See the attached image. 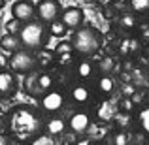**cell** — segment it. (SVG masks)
<instances>
[{"label": "cell", "instance_id": "cell-15", "mask_svg": "<svg viewBox=\"0 0 149 145\" xmlns=\"http://www.w3.org/2000/svg\"><path fill=\"white\" fill-rule=\"evenodd\" d=\"M55 79L49 72H40L38 74V89H40V94H45V92L53 91Z\"/></svg>", "mask_w": 149, "mask_h": 145}, {"label": "cell", "instance_id": "cell-25", "mask_svg": "<svg viewBox=\"0 0 149 145\" xmlns=\"http://www.w3.org/2000/svg\"><path fill=\"white\" fill-rule=\"evenodd\" d=\"M113 68H115V62H113L111 57H104V58L98 62V70H100L102 76H109Z\"/></svg>", "mask_w": 149, "mask_h": 145}, {"label": "cell", "instance_id": "cell-5", "mask_svg": "<svg viewBox=\"0 0 149 145\" xmlns=\"http://www.w3.org/2000/svg\"><path fill=\"white\" fill-rule=\"evenodd\" d=\"M36 13H38V19L45 25H51L53 21H57L61 17V4L58 0H40L36 4Z\"/></svg>", "mask_w": 149, "mask_h": 145}, {"label": "cell", "instance_id": "cell-26", "mask_svg": "<svg viewBox=\"0 0 149 145\" xmlns=\"http://www.w3.org/2000/svg\"><path fill=\"white\" fill-rule=\"evenodd\" d=\"M138 123H140V126H142V130L146 132V134H149V108H143L142 111H140Z\"/></svg>", "mask_w": 149, "mask_h": 145}, {"label": "cell", "instance_id": "cell-22", "mask_svg": "<svg viewBox=\"0 0 149 145\" xmlns=\"http://www.w3.org/2000/svg\"><path fill=\"white\" fill-rule=\"evenodd\" d=\"M128 6L134 13H147L149 11V0H128Z\"/></svg>", "mask_w": 149, "mask_h": 145}, {"label": "cell", "instance_id": "cell-14", "mask_svg": "<svg viewBox=\"0 0 149 145\" xmlns=\"http://www.w3.org/2000/svg\"><path fill=\"white\" fill-rule=\"evenodd\" d=\"M96 89H98V92L102 96H111L113 91H115V81H113L111 76H102L98 79V83H96Z\"/></svg>", "mask_w": 149, "mask_h": 145}, {"label": "cell", "instance_id": "cell-16", "mask_svg": "<svg viewBox=\"0 0 149 145\" xmlns=\"http://www.w3.org/2000/svg\"><path fill=\"white\" fill-rule=\"evenodd\" d=\"M93 74H95V66H93V62H91V60H81L79 64H77V68H76V76L79 77L81 81L91 79Z\"/></svg>", "mask_w": 149, "mask_h": 145}, {"label": "cell", "instance_id": "cell-27", "mask_svg": "<svg viewBox=\"0 0 149 145\" xmlns=\"http://www.w3.org/2000/svg\"><path fill=\"white\" fill-rule=\"evenodd\" d=\"M23 25H25V23H21L19 19H11V21L6 23V32H10V34H19V32H21V28H23Z\"/></svg>", "mask_w": 149, "mask_h": 145}, {"label": "cell", "instance_id": "cell-19", "mask_svg": "<svg viewBox=\"0 0 149 145\" xmlns=\"http://www.w3.org/2000/svg\"><path fill=\"white\" fill-rule=\"evenodd\" d=\"M119 25L123 26L125 30H134L138 26V19H136L134 13H123L119 17Z\"/></svg>", "mask_w": 149, "mask_h": 145}, {"label": "cell", "instance_id": "cell-10", "mask_svg": "<svg viewBox=\"0 0 149 145\" xmlns=\"http://www.w3.org/2000/svg\"><path fill=\"white\" fill-rule=\"evenodd\" d=\"M15 91H17L15 76L10 72V70H2V72H0V92H2V96L10 98Z\"/></svg>", "mask_w": 149, "mask_h": 145}, {"label": "cell", "instance_id": "cell-4", "mask_svg": "<svg viewBox=\"0 0 149 145\" xmlns=\"http://www.w3.org/2000/svg\"><path fill=\"white\" fill-rule=\"evenodd\" d=\"M38 66V57L30 49H19L17 53L10 55V68L15 74H32Z\"/></svg>", "mask_w": 149, "mask_h": 145}, {"label": "cell", "instance_id": "cell-30", "mask_svg": "<svg viewBox=\"0 0 149 145\" xmlns=\"http://www.w3.org/2000/svg\"><path fill=\"white\" fill-rule=\"evenodd\" d=\"M72 58H74V53H64V55H57V60H58V64H62V66H66L68 62H72Z\"/></svg>", "mask_w": 149, "mask_h": 145}, {"label": "cell", "instance_id": "cell-33", "mask_svg": "<svg viewBox=\"0 0 149 145\" xmlns=\"http://www.w3.org/2000/svg\"><path fill=\"white\" fill-rule=\"evenodd\" d=\"M77 145H96V143L93 142V139H81V142L77 143Z\"/></svg>", "mask_w": 149, "mask_h": 145}, {"label": "cell", "instance_id": "cell-8", "mask_svg": "<svg viewBox=\"0 0 149 145\" xmlns=\"http://www.w3.org/2000/svg\"><path fill=\"white\" fill-rule=\"evenodd\" d=\"M91 126H93V121H91V115L87 111H76L68 121V128L74 134H79V136L89 132Z\"/></svg>", "mask_w": 149, "mask_h": 145}, {"label": "cell", "instance_id": "cell-20", "mask_svg": "<svg viewBox=\"0 0 149 145\" xmlns=\"http://www.w3.org/2000/svg\"><path fill=\"white\" fill-rule=\"evenodd\" d=\"M111 143L113 145H130L132 143V136L128 134V132H125V130H119V132H115V134L111 136Z\"/></svg>", "mask_w": 149, "mask_h": 145}, {"label": "cell", "instance_id": "cell-18", "mask_svg": "<svg viewBox=\"0 0 149 145\" xmlns=\"http://www.w3.org/2000/svg\"><path fill=\"white\" fill-rule=\"evenodd\" d=\"M36 57H38V66L45 68V66H49V64H55L57 53H55V51H49V49H40L36 53Z\"/></svg>", "mask_w": 149, "mask_h": 145}, {"label": "cell", "instance_id": "cell-21", "mask_svg": "<svg viewBox=\"0 0 149 145\" xmlns=\"http://www.w3.org/2000/svg\"><path fill=\"white\" fill-rule=\"evenodd\" d=\"M113 123H117V126H119L121 130H125V128L132 123V117H130V113H127V111H117L115 117H113Z\"/></svg>", "mask_w": 149, "mask_h": 145}, {"label": "cell", "instance_id": "cell-34", "mask_svg": "<svg viewBox=\"0 0 149 145\" xmlns=\"http://www.w3.org/2000/svg\"><path fill=\"white\" fill-rule=\"evenodd\" d=\"M147 57H149V45H147Z\"/></svg>", "mask_w": 149, "mask_h": 145}, {"label": "cell", "instance_id": "cell-31", "mask_svg": "<svg viewBox=\"0 0 149 145\" xmlns=\"http://www.w3.org/2000/svg\"><path fill=\"white\" fill-rule=\"evenodd\" d=\"M121 109H123V111H127V113H130L132 109H134V100H132V98L123 100V102H121Z\"/></svg>", "mask_w": 149, "mask_h": 145}, {"label": "cell", "instance_id": "cell-17", "mask_svg": "<svg viewBox=\"0 0 149 145\" xmlns=\"http://www.w3.org/2000/svg\"><path fill=\"white\" fill-rule=\"evenodd\" d=\"M119 51H121V55H132V53H136V51H140V42L136 40V38H132V36H128V38H125L123 42H121V45H119Z\"/></svg>", "mask_w": 149, "mask_h": 145}, {"label": "cell", "instance_id": "cell-35", "mask_svg": "<svg viewBox=\"0 0 149 145\" xmlns=\"http://www.w3.org/2000/svg\"><path fill=\"white\" fill-rule=\"evenodd\" d=\"M147 98H149V96H147Z\"/></svg>", "mask_w": 149, "mask_h": 145}, {"label": "cell", "instance_id": "cell-3", "mask_svg": "<svg viewBox=\"0 0 149 145\" xmlns=\"http://www.w3.org/2000/svg\"><path fill=\"white\" fill-rule=\"evenodd\" d=\"M47 36H49V28L45 26V23L38 21H29L23 25L19 38L23 42V47L30 49V51H40L44 49V45L47 44Z\"/></svg>", "mask_w": 149, "mask_h": 145}, {"label": "cell", "instance_id": "cell-13", "mask_svg": "<svg viewBox=\"0 0 149 145\" xmlns=\"http://www.w3.org/2000/svg\"><path fill=\"white\" fill-rule=\"evenodd\" d=\"M66 126H68V124L64 123V119H62V117H51V119L45 121V130H47V134L53 136V138H55V136L64 134Z\"/></svg>", "mask_w": 149, "mask_h": 145}, {"label": "cell", "instance_id": "cell-1", "mask_svg": "<svg viewBox=\"0 0 149 145\" xmlns=\"http://www.w3.org/2000/svg\"><path fill=\"white\" fill-rule=\"evenodd\" d=\"M6 128L17 143H32L45 132V121L36 108L13 105L6 117Z\"/></svg>", "mask_w": 149, "mask_h": 145}, {"label": "cell", "instance_id": "cell-23", "mask_svg": "<svg viewBox=\"0 0 149 145\" xmlns=\"http://www.w3.org/2000/svg\"><path fill=\"white\" fill-rule=\"evenodd\" d=\"M25 89L30 94H40V89H38V74H32L25 79Z\"/></svg>", "mask_w": 149, "mask_h": 145}, {"label": "cell", "instance_id": "cell-29", "mask_svg": "<svg viewBox=\"0 0 149 145\" xmlns=\"http://www.w3.org/2000/svg\"><path fill=\"white\" fill-rule=\"evenodd\" d=\"M30 145H55V139H53V136H45V134H42L40 138H36Z\"/></svg>", "mask_w": 149, "mask_h": 145}, {"label": "cell", "instance_id": "cell-9", "mask_svg": "<svg viewBox=\"0 0 149 145\" xmlns=\"http://www.w3.org/2000/svg\"><path fill=\"white\" fill-rule=\"evenodd\" d=\"M83 19H85L83 10H81V8H76V6L66 8V10L62 11V15H61V21L72 30L81 28V26H83Z\"/></svg>", "mask_w": 149, "mask_h": 145}, {"label": "cell", "instance_id": "cell-32", "mask_svg": "<svg viewBox=\"0 0 149 145\" xmlns=\"http://www.w3.org/2000/svg\"><path fill=\"white\" fill-rule=\"evenodd\" d=\"M142 36H143V38H149V23L142 25Z\"/></svg>", "mask_w": 149, "mask_h": 145}, {"label": "cell", "instance_id": "cell-7", "mask_svg": "<svg viewBox=\"0 0 149 145\" xmlns=\"http://www.w3.org/2000/svg\"><path fill=\"white\" fill-rule=\"evenodd\" d=\"M62 105H64V94L61 91H55V89L42 94L40 98V108L45 113H57V111H61Z\"/></svg>", "mask_w": 149, "mask_h": 145}, {"label": "cell", "instance_id": "cell-28", "mask_svg": "<svg viewBox=\"0 0 149 145\" xmlns=\"http://www.w3.org/2000/svg\"><path fill=\"white\" fill-rule=\"evenodd\" d=\"M74 45H72V42H61V44L55 47V53L57 55H64V53H74Z\"/></svg>", "mask_w": 149, "mask_h": 145}, {"label": "cell", "instance_id": "cell-11", "mask_svg": "<svg viewBox=\"0 0 149 145\" xmlns=\"http://www.w3.org/2000/svg\"><path fill=\"white\" fill-rule=\"evenodd\" d=\"M70 96H72V100L76 102V104L85 105V104H89V102H91L93 91L85 83H77V85H74V87L70 89Z\"/></svg>", "mask_w": 149, "mask_h": 145}, {"label": "cell", "instance_id": "cell-6", "mask_svg": "<svg viewBox=\"0 0 149 145\" xmlns=\"http://www.w3.org/2000/svg\"><path fill=\"white\" fill-rule=\"evenodd\" d=\"M11 15H13V19H19L21 23L34 21V15H38L36 4L32 0H17L11 4Z\"/></svg>", "mask_w": 149, "mask_h": 145}, {"label": "cell", "instance_id": "cell-24", "mask_svg": "<svg viewBox=\"0 0 149 145\" xmlns=\"http://www.w3.org/2000/svg\"><path fill=\"white\" fill-rule=\"evenodd\" d=\"M66 28H68V26H66L62 21H58V19H57V21H53L49 25V34H51V36L61 38V36H64V34H66Z\"/></svg>", "mask_w": 149, "mask_h": 145}, {"label": "cell", "instance_id": "cell-12", "mask_svg": "<svg viewBox=\"0 0 149 145\" xmlns=\"http://www.w3.org/2000/svg\"><path fill=\"white\" fill-rule=\"evenodd\" d=\"M0 45H2V51L13 55V53H17V51L23 47V42H21V38H19L17 34L6 32V34L2 36V40H0Z\"/></svg>", "mask_w": 149, "mask_h": 145}, {"label": "cell", "instance_id": "cell-2", "mask_svg": "<svg viewBox=\"0 0 149 145\" xmlns=\"http://www.w3.org/2000/svg\"><path fill=\"white\" fill-rule=\"evenodd\" d=\"M70 42H72L76 53L83 55V57H91V55H95L96 51L100 49L102 34L95 26H81V28L74 30Z\"/></svg>", "mask_w": 149, "mask_h": 145}]
</instances>
